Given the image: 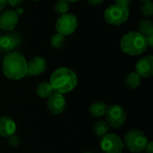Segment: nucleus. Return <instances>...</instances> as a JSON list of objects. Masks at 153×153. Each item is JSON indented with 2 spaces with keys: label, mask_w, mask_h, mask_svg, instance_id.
Segmentation results:
<instances>
[{
  "label": "nucleus",
  "mask_w": 153,
  "mask_h": 153,
  "mask_svg": "<svg viewBox=\"0 0 153 153\" xmlns=\"http://www.w3.org/2000/svg\"><path fill=\"white\" fill-rule=\"evenodd\" d=\"M2 71L6 78L19 81L27 75V60L17 51L7 53L2 62Z\"/></svg>",
  "instance_id": "1"
},
{
  "label": "nucleus",
  "mask_w": 153,
  "mask_h": 153,
  "mask_svg": "<svg viewBox=\"0 0 153 153\" xmlns=\"http://www.w3.org/2000/svg\"><path fill=\"white\" fill-rule=\"evenodd\" d=\"M78 82L76 74L70 68L60 67L50 75L49 83L55 92L65 94L74 90Z\"/></svg>",
  "instance_id": "2"
},
{
  "label": "nucleus",
  "mask_w": 153,
  "mask_h": 153,
  "mask_svg": "<svg viewBox=\"0 0 153 153\" xmlns=\"http://www.w3.org/2000/svg\"><path fill=\"white\" fill-rule=\"evenodd\" d=\"M120 48L126 55L139 56L147 50L148 45L143 35L138 31H129L122 37Z\"/></svg>",
  "instance_id": "3"
},
{
  "label": "nucleus",
  "mask_w": 153,
  "mask_h": 153,
  "mask_svg": "<svg viewBox=\"0 0 153 153\" xmlns=\"http://www.w3.org/2000/svg\"><path fill=\"white\" fill-rule=\"evenodd\" d=\"M122 140L125 147H126L133 153H140L143 152L148 143V137L143 131L139 129L128 131Z\"/></svg>",
  "instance_id": "4"
},
{
  "label": "nucleus",
  "mask_w": 153,
  "mask_h": 153,
  "mask_svg": "<svg viewBox=\"0 0 153 153\" xmlns=\"http://www.w3.org/2000/svg\"><path fill=\"white\" fill-rule=\"evenodd\" d=\"M129 18V9L127 6L114 4L109 5L104 12V19L105 21L110 24L115 26H119L127 22Z\"/></svg>",
  "instance_id": "5"
},
{
  "label": "nucleus",
  "mask_w": 153,
  "mask_h": 153,
  "mask_svg": "<svg viewBox=\"0 0 153 153\" xmlns=\"http://www.w3.org/2000/svg\"><path fill=\"white\" fill-rule=\"evenodd\" d=\"M78 26L77 17L73 13H65L58 17L56 22V30L57 33L62 35L69 36L73 34Z\"/></svg>",
  "instance_id": "6"
},
{
  "label": "nucleus",
  "mask_w": 153,
  "mask_h": 153,
  "mask_svg": "<svg viewBox=\"0 0 153 153\" xmlns=\"http://www.w3.org/2000/svg\"><path fill=\"white\" fill-rule=\"evenodd\" d=\"M100 145L103 153H122L125 149L123 140L116 134H107L100 138Z\"/></svg>",
  "instance_id": "7"
},
{
  "label": "nucleus",
  "mask_w": 153,
  "mask_h": 153,
  "mask_svg": "<svg viewBox=\"0 0 153 153\" xmlns=\"http://www.w3.org/2000/svg\"><path fill=\"white\" fill-rule=\"evenodd\" d=\"M107 123L109 127L112 128H120L126 123V110L118 105H110L108 106L106 111Z\"/></svg>",
  "instance_id": "8"
},
{
  "label": "nucleus",
  "mask_w": 153,
  "mask_h": 153,
  "mask_svg": "<svg viewBox=\"0 0 153 153\" xmlns=\"http://www.w3.org/2000/svg\"><path fill=\"white\" fill-rule=\"evenodd\" d=\"M21 43L22 38L18 32H10L0 35V52H13L19 48Z\"/></svg>",
  "instance_id": "9"
},
{
  "label": "nucleus",
  "mask_w": 153,
  "mask_h": 153,
  "mask_svg": "<svg viewBox=\"0 0 153 153\" xmlns=\"http://www.w3.org/2000/svg\"><path fill=\"white\" fill-rule=\"evenodd\" d=\"M47 106L50 113L53 115H60L66 108L65 98L61 93L54 92L49 98H48Z\"/></svg>",
  "instance_id": "10"
},
{
  "label": "nucleus",
  "mask_w": 153,
  "mask_h": 153,
  "mask_svg": "<svg viewBox=\"0 0 153 153\" xmlns=\"http://www.w3.org/2000/svg\"><path fill=\"white\" fill-rule=\"evenodd\" d=\"M19 16L14 10L3 11L0 13V29L4 31H12L17 25Z\"/></svg>",
  "instance_id": "11"
},
{
  "label": "nucleus",
  "mask_w": 153,
  "mask_h": 153,
  "mask_svg": "<svg viewBox=\"0 0 153 153\" xmlns=\"http://www.w3.org/2000/svg\"><path fill=\"white\" fill-rule=\"evenodd\" d=\"M135 72L143 78H150L153 75V56L152 55L140 58L135 65Z\"/></svg>",
  "instance_id": "12"
},
{
  "label": "nucleus",
  "mask_w": 153,
  "mask_h": 153,
  "mask_svg": "<svg viewBox=\"0 0 153 153\" xmlns=\"http://www.w3.org/2000/svg\"><path fill=\"white\" fill-rule=\"evenodd\" d=\"M47 69V61L41 56H34L27 62V75L38 76L43 74Z\"/></svg>",
  "instance_id": "13"
},
{
  "label": "nucleus",
  "mask_w": 153,
  "mask_h": 153,
  "mask_svg": "<svg viewBox=\"0 0 153 153\" xmlns=\"http://www.w3.org/2000/svg\"><path fill=\"white\" fill-rule=\"evenodd\" d=\"M16 123L11 117L3 116L0 117V135L8 138L16 132Z\"/></svg>",
  "instance_id": "14"
},
{
  "label": "nucleus",
  "mask_w": 153,
  "mask_h": 153,
  "mask_svg": "<svg viewBox=\"0 0 153 153\" xmlns=\"http://www.w3.org/2000/svg\"><path fill=\"white\" fill-rule=\"evenodd\" d=\"M108 106L103 101H96L92 103L89 108V113L92 117L100 118L106 114Z\"/></svg>",
  "instance_id": "15"
},
{
  "label": "nucleus",
  "mask_w": 153,
  "mask_h": 153,
  "mask_svg": "<svg viewBox=\"0 0 153 153\" xmlns=\"http://www.w3.org/2000/svg\"><path fill=\"white\" fill-rule=\"evenodd\" d=\"M54 92L55 91L49 82H40L36 88V94L41 99H48Z\"/></svg>",
  "instance_id": "16"
},
{
  "label": "nucleus",
  "mask_w": 153,
  "mask_h": 153,
  "mask_svg": "<svg viewBox=\"0 0 153 153\" xmlns=\"http://www.w3.org/2000/svg\"><path fill=\"white\" fill-rule=\"evenodd\" d=\"M141 82H142V77L136 72H132L128 74L125 78L126 85L131 90L137 89L141 85Z\"/></svg>",
  "instance_id": "17"
},
{
  "label": "nucleus",
  "mask_w": 153,
  "mask_h": 153,
  "mask_svg": "<svg viewBox=\"0 0 153 153\" xmlns=\"http://www.w3.org/2000/svg\"><path fill=\"white\" fill-rule=\"evenodd\" d=\"M137 30H138L137 31L141 33L142 35H143L144 37L153 34V22L148 19L141 20L140 22L138 23Z\"/></svg>",
  "instance_id": "18"
},
{
  "label": "nucleus",
  "mask_w": 153,
  "mask_h": 153,
  "mask_svg": "<svg viewBox=\"0 0 153 153\" xmlns=\"http://www.w3.org/2000/svg\"><path fill=\"white\" fill-rule=\"evenodd\" d=\"M108 130H109V126L107 123V121L104 120H100L96 122L93 126V132L100 138H102L107 134H108Z\"/></svg>",
  "instance_id": "19"
},
{
  "label": "nucleus",
  "mask_w": 153,
  "mask_h": 153,
  "mask_svg": "<svg viewBox=\"0 0 153 153\" xmlns=\"http://www.w3.org/2000/svg\"><path fill=\"white\" fill-rule=\"evenodd\" d=\"M65 37L60 33H56L50 38V46L54 48H60L65 45Z\"/></svg>",
  "instance_id": "20"
},
{
  "label": "nucleus",
  "mask_w": 153,
  "mask_h": 153,
  "mask_svg": "<svg viewBox=\"0 0 153 153\" xmlns=\"http://www.w3.org/2000/svg\"><path fill=\"white\" fill-rule=\"evenodd\" d=\"M54 9L56 13H58L59 15H62V14L68 13L70 9V4L66 0H57L54 6Z\"/></svg>",
  "instance_id": "21"
},
{
  "label": "nucleus",
  "mask_w": 153,
  "mask_h": 153,
  "mask_svg": "<svg viewBox=\"0 0 153 153\" xmlns=\"http://www.w3.org/2000/svg\"><path fill=\"white\" fill-rule=\"evenodd\" d=\"M141 13L145 17H151L153 15V3L152 0L143 2L141 6Z\"/></svg>",
  "instance_id": "22"
},
{
  "label": "nucleus",
  "mask_w": 153,
  "mask_h": 153,
  "mask_svg": "<svg viewBox=\"0 0 153 153\" xmlns=\"http://www.w3.org/2000/svg\"><path fill=\"white\" fill-rule=\"evenodd\" d=\"M19 143H20V139L17 135H15V134L8 137V144L11 147H17Z\"/></svg>",
  "instance_id": "23"
},
{
  "label": "nucleus",
  "mask_w": 153,
  "mask_h": 153,
  "mask_svg": "<svg viewBox=\"0 0 153 153\" xmlns=\"http://www.w3.org/2000/svg\"><path fill=\"white\" fill-rule=\"evenodd\" d=\"M22 3V0H7V4H10L13 7H17Z\"/></svg>",
  "instance_id": "24"
},
{
  "label": "nucleus",
  "mask_w": 153,
  "mask_h": 153,
  "mask_svg": "<svg viewBox=\"0 0 153 153\" xmlns=\"http://www.w3.org/2000/svg\"><path fill=\"white\" fill-rule=\"evenodd\" d=\"M143 152L145 153H153V143H152V142L149 143L148 142V143H147V145H146Z\"/></svg>",
  "instance_id": "25"
},
{
  "label": "nucleus",
  "mask_w": 153,
  "mask_h": 153,
  "mask_svg": "<svg viewBox=\"0 0 153 153\" xmlns=\"http://www.w3.org/2000/svg\"><path fill=\"white\" fill-rule=\"evenodd\" d=\"M145 38H146V42H147L148 47L153 48V34H151V35H149V36H147Z\"/></svg>",
  "instance_id": "26"
},
{
  "label": "nucleus",
  "mask_w": 153,
  "mask_h": 153,
  "mask_svg": "<svg viewBox=\"0 0 153 153\" xmlns=\"http://www.w3.org/2000/svg\"><path fill=\"white\" fill-rule=\"evenodd\" d=\"M115 1V4H123V5H126V6H129V4H130V0H114Z\"/></svg>",
  "instance_id": "27"
},
{
  "label": "nucleus",
  "mask_w": 153,
  "mask_h": 153,
  "mask_svg": "<svg viewBox=\"0 0 153 153\" xmlns=\"http://www.w3.org/2000/svg\"><path fill=\"white\" fill-rule=\"evenodd\" d=\"M104 0H87V2L91 5H100L103 3Z\"/></svg>",
  "instance_id": "28"
},
{
  "label": "nucleus",
  "mask_w": 153,
  "mask_h": 153,
  "mask_svg": "<svg viewBox=\"0 0 153 153\" xmlns=\"http://www.w3.org/2000/svg\"><path fill=\"white\" fill-rule=\"evenodd\" d=\"M7 5V0H0V13L4 10Z\"/></svg>",
  "instance_id": "29"
},
{
  "label": "nucleus",
  "mask_w": 153,
  "mask_h": 153,
  "mask_svg": "<svg viewBox=\"0 0 153 153\" xmlns=\"http://www.w3.org/2000/svg\"><path fill=\"white\" fill-rule=\"evenodd\" d=\"M14 11H15V13H17V15H18V16L22 15V14L24 13V10H23L22 7H17V8H16V10H14Z\"/></svg>",
  "instance_id": "30"
},
{
  "label": "nucleus",
  "mask_w": 153,
  "mask_h": 153,
  "mask_svg": "<svg viewBox=\"0 0 153 153\" xmlns=\"http://www.w3.org/2000/svg\"><path fill=\"white\" fill-rule=\"evenodd\" d=\"M68 3H76V2H79L80 0H66Z\"/></svg>",
  "instance_id": "31"
},
{
  "label": "nucleus",
  "mask_w": 153,
  "mask_h": 153,
  "mask_svg": "<svg viewBox=\"0 0 153 153\" xmlns=\"http://www.w3.org/2000/svg\"><path fill=\"white\" fill-rule=\"evenodd\" d=\"M137 1H140V2H147V1H150V0H137Z\"/></svg>",
  "instance_id": "32"
},
{
  "label": "nucleus",
  "mask_w": 153,
  "mask_h": 153,
  "mask_svg": "<svg viewBox=\"0 0 153 153\" xmlns=\"http://www.w3.org/2000/svg\"><path fill=\"white\" fill-rule=\"evenodd\" d=\"M84 153H91V152H85Z\"/></svg>",
  "instance_id": "33"
},
{
  "label": "nucleus",
  "mask_w": 153,
  "mask_h": 153,
  "mask_svg": "<svg viewBox=\"0 0 153 153\" xmlns=\"http://www.w3.org/2000/svg\"><path fill=\"white\" fill-rule=\"evenodd\" d=\"M32 1H39V0H32Z\"/></svg>",
  "instance_id": "34"
},
{
  "label": "nucleus",
  "mask_w": 153,
  "mask_h": 153,
  "mask_svg": "<svg viewBox=\"0 0 153 153\" xmlns=\"http://www.w3.org/2000/svg\"><path fill=\"white\" fill-rule=\"evenodd\" d=\"M0 57H1V52H0Z\"/></svg>",
  "instance_id": "35"
},
{
  "label": "nucleus",
  "mask_w": 153,
  "mask_h": 153,
  "mask_svg": "<svg viewBox=\"0 0 153 153\" xmlns=\"http://www.w3.org/2000/svg\"><path fill=\"white\" fill-rule=\"evenodd\" d=\"M102 153H103V152H102Z\"/></svg>",
  "instance_id": "36"
},
{
  "label": "nucleus",
  "mask_w": 153,
  "mask_h": 153,
  "mask_svg": "<svg viewBox=\"0 0 153 153\" xmlns=\"http://www.w3.org/2000/svg\"><path fill=\"white\" fill-rule=\"evenodd\" d=\"M140 153H141V152H140Z\"/></svg>",
  "instance_id": "37"
}]
</instances>
